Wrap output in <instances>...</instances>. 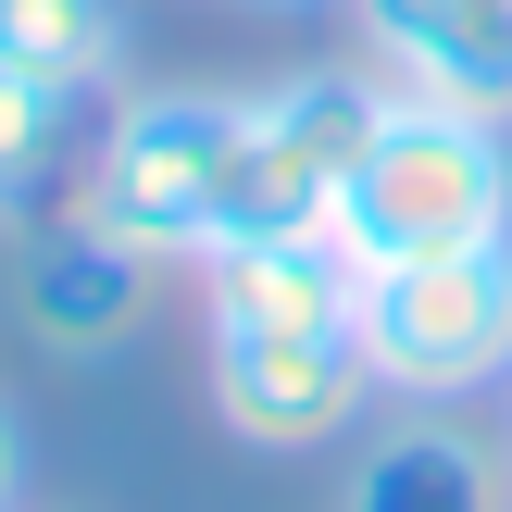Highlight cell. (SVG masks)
Instances as JSON below:
<instances>
[{
	"label": "cell",
	"instance_id": "6da1fadb",
	"mask_svg": "<svg viewBox=\"0 0 512 512\" xmlns=\"http://www.w3.org/2000/svg\"><path fill=\"white\" fill-rule=\"evenodd\" d=\"M75 213L113 225V238L150 250V263H213V250L263 238L275 200H263V138H250V100H225V88H150V100H113L100 150L75 163Z\"/></svg>",
	"mask_w": 512,
	"mask_h": 512
},
{
	"label": "cell",
	"instance_id": "7a4b0ae2",
	"mask_svg": "<svg viewBox=\"0 0 512 512\" xmlns=\"http://www.w3.org/2000/svg\"><path fill=\"white\" fill-rule=\"evenodd\" d=\"M338 250L363 275L388 263H450V250H512V138L500 113H450V100H388L375 150L338 188Z\"/></svg>",
	"mask_w": 512,
	"mask_h": 512
},
{
	"label": "cell",
	"instance_id": "3957f363",
	"mask_svg": "<svg viewBox=\"0 0 512 512\" xmlns=\"http://www.w3.org/2000/svg\"><path fill=\"white\" fill-rule=\"evenodd\" d=\"M350 350H363L375 400H413V413H463L475 388H512V250L363 275Z\"/></svg>",
	"mask_w": 512,
	"mask_h": 512
},
{
	"label": "cell",
	"instance_id": "277c9868",
	"mask_svg": "<svg viewBox=\"0 0 512 512\" xmlns=\"http://www.w3.org/2000/svg\"><path fill=\"white\" fill-rule=\"evenodd\" d=\"M388 75H350V63H313V75H275L263 100H250V138H263V200L275 225H325L350 188V163L375 150V125H388Z\"/></svg>",
	"mask_w": 512,
	"mask_h": 512
},
{
	"label": "cell",
	"instance_id": "5b68a950",
	"mask_svg": "<svg viewBox=\"0 0 512 512\" xmlns=\"http://www.w3.org/2000/svg\"><path fill=\"white\" fill-rule=\"evenodd\" d=\"M375 375L350 338H213V413L250 450H338Z\"/></svg>",
	"mask_w": 512,
	"mask_h": 512
},
{
	"label": "cell",
	"instance_id": "8992f818",
	"mask_svg": "<svg viewBox=\"0 0 512 512\" xmlns=\"http://www.w3.org/2000/svg\"><path fill=\"white\" fill-rule=\"evenodd\" d=\"M200 313H213V338H350L363 263L338 250V225H263L200 263Z\"/></svg>",
	"mask_w": 512,
	"mask_h": 512
},
{
	"label": "cell",
	"instance_id": "52a82bcc",
	"mask_svg": "<svg viewBox=\"0 0 512 512\" xmlns=\"http://www.w3.org/2000/svg\"><path fill=\"white\" fill-rule=\"evenodd\" d=\"M13 313L38 325L63 363H100V350H125V338H138V313H150V250H125L113 225H88V213H63V225L25 238Z\"/></svg>",
	"mask_w": 512,
	"mask_h": 512
},
{
	"label": "cell",
	"instance_id": "ba28073f",
	"mask_svg": "<svg viewBox=\"0 0 512 512\" xmlns=\"http://www.w3.org/2000/svg\"><path fill=\"white\" fill-rule=\"evenodd\" d=\"M350 13H363V50L400 100L512 125V0H350Z\"/></svg>",
	"mask_w": 512,
	"mask_h": 512
},
{
	"label": "cell",
	"instance_id": "9c48e42d",
	"mask_svg": "<svg viewBox=\"0 0 512 512\" xmlns=\"http://www.w3.org/2000/svg\"><path fill=\"white\" fill-rule=\"evenodd\" d=\"M350 512H512V463L463 413H413L350 463Z\"/></svg>",
	"mask_w": 512,
	"mask_h": 512
},
{
	"label": "cell",
	"instance_id": "30bf717a",
	"mask_svg": "<svg viewBox=\"0 0 512 512\" xmlns=\"http://www.w3.org/2000/svg\"><path fill=\"white\" fill-rule=\"evenodd\" d=\"M0 63L63 100H100L125 75V0H0Z\"/></svg>",
	"mask_w": 512,
	"mask_h": 512
},
{
	"label": "cell",
	"instance_id": "8fae6325",
	"mask_svg": "<svg viewBox=\"0 0 512 512\" xmlns=\"http://www.w3.org/2000/svg\"><path fill=\"white\" fill-rule=\"evenodd\" d=\"M63 163H75V100L0 63V225L38 213V200L63 188Z\"/></svg>",
	"mask_w": 512,
	"mask_h": 512
},
{
	"label": "cell",
	"instance_id": "7c38bea8",
	"mask_svg": "<svg viewBox=\"0 0 512 512\" xmlns=\"http://www.w3.org/2000/svg\"><path fill=\"white\" fill-rule=\"evenodd\" d=\"M0 512H13V413H0Z\"/></svg>",
	"mask_w": 512,
	"mask_h": 512
},
{
	"label": "cell",
	"instance_id": "4fadbf2b",
	"mask_svg": "<svg viewBox=\"0 0 512 512\" xmlns=\"http://www.w3.org/2000/svg\"><path fill=\"white\" fill-rule=\"evenodd\" d=\"M263 13H325V0H263Z\"/></svg>",
	"mask_w": 512,
	"mask_h": 512
}]
</instances>
